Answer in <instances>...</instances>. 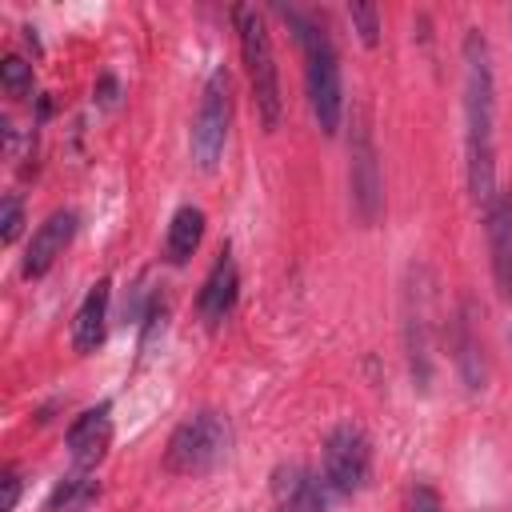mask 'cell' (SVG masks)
<instances>
[{
  "instance_id": "obj_16",
  "label": "cell",
  "mask_w": 512,
  "mask_h": 512,
  "mask_svg": "<svg viewBox=\"0 0 512 512\" xmlns=\"http://www.w3.org/2000/svg\"><path fill=\"white\" fill-rule=\"evenodd\" d=\"M200 236H204V212L192 208V204L176 208V216H172V224H168V236H164L168 260H172V264H188L192 252L200 248Z\"/></svg>"
},
{
  "instance_id": "obj_1",
  "label": "cell",
  "mask_w": 512,
  "mask_h": 512,
  "mask_svg": "<svg viewBox=\"0 0 512 512\" xmlns=\"http://www.w3.org/2000/svg\"><path fill=\"white\" fill-rule=\"evenodd\" d=\"M464 148H468V192L480 208L496 196V80L492 52L480 28L464 36Z\"/></svg>"
},
{
  "instance_id": "obj_6",
  "label": "cell",
  "mask_w": 512,
  "mask_h": 512,
  "mask_svg": "<svg viewBox=\"0 0 512 512\" xmlns=\"http://www.w3.org/2000/svg\"><path fill=\"white\" fill-rule=\"evenodd\" d=\"M404 348L408 368L420 388H428L432 376V284L424 268H408L404 284Z\"/></svg>"
},
{
  "instance_id": "obj_4",
  "label": "cell",
  "mask_w": 512,
  "mask_h": 512,
  "mask_svg": "<svg viewBox=\"0 0 512 512\" xmlns=\"http://www.w3.org/2000/svg\"><path fill=\"white\" fill-rule=\"evenodd\" d=\"M228 444H232L228 420L212 408H200L184 424H176V432L168 436L164 468L176 476H204L228 456Z\"/></svg>"
},
{
  "instance_id": "obj_5",
  "label": "cell",
  "mask_w": 512,
  "mask_h": 512,
  "mask_svg": "<svg viewBox=\"0 0 512 512\" xmlns=\"http://www.w3.org/2000/svg\"><path fill=\"white\" fill-rule=\"evenodd\" d=\"M228 124H232V80L224 68H216L200 92V108L192 120V160L212 172L224 156L228 144Z\"/></svg>"
},
{
  "instance_id": "obj_18",
  "label": "cell",
  "mask_w": 512,
  "mask_h": 512,
  "mask_svg": "<svg viewBox=\"0 0 512 512\" xmlns=\"http://www.w3.org/2000/svg\"><path fill=\"white\" fill-rule=\"evenodd\" d=\"M0 80H4V92H8V96L24 100V96L32 92V64H24L20 56H8V60L0 64Z\"/></svg>"
},
{
  "instance_id": "obj_15",
  "label": "cell",
  "mask_w": 512,
  "mask_h": 512,
  "mask_svg": "<svg viewBox=\"0 0 512 512\" xmlns=\"http://www.w3.org/2000/svg\"><path fill=\"white\" fill-rule=\"evenodd\" d=\"M108 300H112V284L108 280H96L88 288V296L80 300L76 320H72V348L76 352H96L104 344V332H108Z\"/></svg>"
},
{
  "instance_id": "obj_10",
  "label": "cell",
  "mask_w": 512,
  "mask_h": 512,
  "mask_svg": "<svg viewBox=\"0 0 512 512\" xmlns=\"http://www.w3.org/2000/svg\"><path fill=\"white\" fill-rule=\"evenodd\" d=\"M452 360H456V372L460 380L480 392L484 380H488V364H484V340H480V324H476V304L464 300L452 316Z\"/></svg>"
},
{
  "instance_id": "obj_3",
  "label": "cell",
  "mask_w": 512,
  "mask_h": 512,
  "mask_svg": "<svg viewBox=\"0 0 512 512\" xmlns=\"http://www.w3.org/2000/svg\"><path fill=\"white\" fill-rule=\"evenodd\" d=\"M236 20V32H240V56H244V68H248V84H252V100H256V112L264 120V128H280V116H284V96H280V68H276V56H272V36H268V24L256 8L240 4L232 12Z\"/></svg>"
},
{
  "instance_id": "obj_14",
  "label": "cell",
  "mask_w": 512,
  "mask_h": 512,
  "mask_svg": "<svg viewBox=\"0 0 512 512\" xmlns=\"http://www.w3.org/2000/svg\"><path fill=\"white\" fill-rule=\"evenodd\" d=\"M276 512H328L324 484L304 464H288L276 472Z\"/></svg>"
},
{
  "instance_id": "obj_22",
  "label": "cell",
  "mask_w": 512,
  "mask_h": 512,
  "mask_svg": "<svg viewBox=\"0 0 512 512\" xmlns=\"http://www.w3.org/2000/svg\"><path fill=\"white\" fill-rule=\"evenodd\" d=\"M16 500H20V476L16 468L4 472V512H16Z\"/></svg>"
},
{
  "instance_id": "obj_21",
  "label": "cell",
  "mask_w": 512,
  "mask_h": 512,
  "mask_svg": "<svg viewBox=\"0 0 512 512\" xmlns=\"http://www.w3.org/2000/svg\"><path fill=\"white\" fill-rule=\"evenodd\" d=\"M408 512H444L440 492H436L432 484H412V492H408Z\"/></svg>"
},
{
  "instance_id": "obj_8",
  "label": "cell",
  "mask_w": 512,
  "mask_h": 512,
  "mask_svg": "<svg viewBox=\"0 0 512 512\" xmlns=\"http://www.w3.org/2000/svg\"><path fill=\"white\" fill-rule=\"evenodd\" d=\"M368 468H372V444H368L364 428H356V424L332 428L324 440V484L332 492L348 496V492L364 488Z\"/></svg>"
},
{
  "instance_id": "obj_20",
  "label": "cell",
  "mask_w": 512,
  "mask_h": 512,
  "mask_svg": "<svg viewBox=\"0 0 512 512\" xmlns=\"http://www.w3.org/2000/svg\"><path fill=\"white\" fill-rule=\"evenodd\" d=\"M20 224H24V204L20 196H4V212H0V236L4 244H12L20 236Z\"/></svg>"
},
{
  "instance_id": "obj_9",
  "label": "cell",
  "mask_w": 512,
  "mask_h": 512,
  "mask_svg": "<svg viewBox=\"0 0 512 512\" xmlns=\"http://www.w3.org/2000/svg\"><path fill=\"white\" fill-rule=\"evenodd\" d=\"M484 232L496 292L500 300H512V188H496L492 204L484 208Z\"/></svg>"
},
{
  "instance_id": "obj_7",
  "label": "cell",
  "mask_w": 512,
  "mask_h": 512,
  "mask_svg": "<svg viewBox=\"0 0 512 512\" xmlns=\"http://www.w3.org/2000/svg\"><path fill=\"white\" fill-rule=\"evenodd\" d=\"M348 188H352V208L364 224H376L384 212V180H380V156H376V140L364 116H356L352 124V140H348Z\"/></svg>"
},
{
  "instance_id": "obj_13",
  "label": "cell",
  "mask_w": 512,
  "mask_h": 512,
  "mask_svg": "<svg viewBox=\"0 0 512 512\" xmlns=\"http://www.w3.org/2000/svg\"><path fill=\"white\" fill-rule=\"evenodd\" d=\"M236 292H240V272H236V260H232V252L224 248V252L216 256L212 272H208V276H204V284H200V296H196V308H200V316H204L208 324H220V320L232 312V304H236Z\"/></svg>"
},
{
  "instance_id": "obj_19",
  "label": "cell",
  "mask_w": 512,
  "mask_h": 512,
  "mask_svg": "<svg viewBox=\"0 0 512 512\" xmlns=\"http://www.w3.org/2000/svg\"><path fill=\"white\" fill-rule=\"evenodd\" d=\"M348 20H352V28L360 32V40H364L368 48L380 40V12H376L372 4H352V8H348Z\"/></svg>"
},
{
  "instance_id": "obj_11",
  "label": "cell",
  "mask_w": 512,
  "mask_h": 512,
  "mask_svg": "<svg viewBox=\"0 0 512 512\" xmlns=\"http://www.w3.org/2000/svg\"><path fill=\"white\" fill-rule=\"evenodd\" d=\"M68 456L76 464V472H88L104 460L108 444H112V408L108 404H96L88 412H80L72 424H68Z\"/></svg>"
},
{
  "instance_id": "obj_12",
  "label": "cell",
  "mask_w": 512,
  "mask_h": 512,
  "mask_svg": "<svg viewBox=\"0 0 512 512\" xmlns=\"http://www.w3.org/2000/svg\"><path fill=\"white\" fill-rule=\"evenodd\" d=\"M72 236H76V212H72V208H56V212L32 232V240H28V252H24V276L40 280V276L64 256V248L72 244Z\"/></svg>"
},
{
  "instance_id": "obj_17",
  "label": "cell",
  "mask_w": 512,
  "mask_h": 512,
  "mask_svg": "<svg viewBox=\"0 0 512 512\" xmlns=\"http://www.w3.org/2000/svg\"><path fill=\"white\" fill-rule=\"evenodd\" d=\"M96 480H88L84 472H76V476H68V480H60L56 488H52V496H48V512H84L92 500H96Z\"/></svg>"
},
{
  "instance_id": "obj_2",
  "label": "cell",
  "mask_w": 512,
  "mask_h": 512,
  "mask_svg": "<svg viewBox=\"0 0 512 512\" xmlns=\"http://www.w3.org/2000/svg\"><path fill=\"white\" fill-rule=\"evenodd\" d=\"M292 28H296V44L304 52V88H308V104L312 116L320 124V132H336L340 116H344V84H340V56L332 48V36L324 32V24L288 12Z\"/></svg>"
}]
</instances>
